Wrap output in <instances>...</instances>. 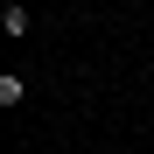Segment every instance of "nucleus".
Returning a JSON list of instances; mask_svg holds the SVG:
<instances>
[{
  "instance_id": "f03ea898",
  "label": "nucleus",
  "mask_w": 154,
  "mask_h": 154,
  "mask_svg": "<svg viewBox=\"0 0 154 154\" xmlns=\"http://www.w3.org/2000/svg\"><path fill=\"white\" fill-rule=\"evenodd\" d=\"M21 98H28V84H21V77L7 70V77H0V105H7V112H14V105H21Z\"/></svg>"
},
{
  "instance_id": "f257e3e1",
  "label": "nucleus",
  "mask_w": 154,
  "mask_h": 154,
  "mask_svg": "<svg viewBox=\"0 0 154 154\" xmlns=\"http://www.w3.org/2000/svg\"><path fill=\"white\" fill-rule=\"evenodd\" d=\"M0 28H7V35H28V7H21V0H7V14H0Z\"/></svg>"
}]
</instances>
